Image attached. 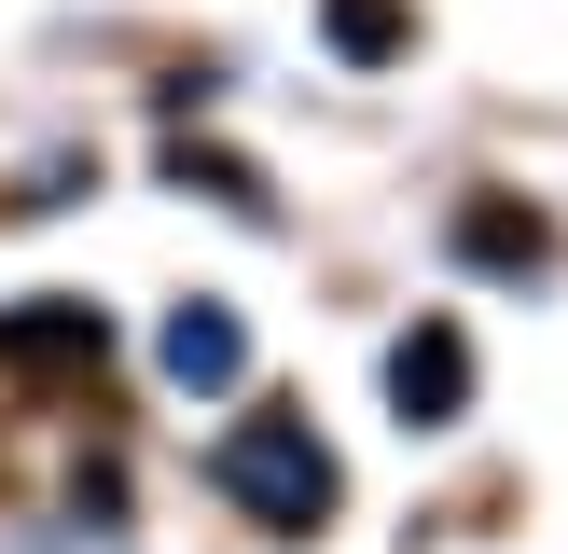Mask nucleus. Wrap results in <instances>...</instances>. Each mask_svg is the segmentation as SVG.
I'll use <instances>...</instances> for the list:
<instances>
[{
  "label": "nucleus",
  "mask_w": 568,
  "mask_h": 554,
  "mask_svg": "<svg viewBox=\"0 0 568 554\" xmlns=\"http://www.w3.org/2000/svg\"><path fill=\"white\" fill-rule=\"evenodd\" d=\"M209 485L236 499L250 526H292V541H305V526L347 499V471H333V443L305 430V416H236V430L209 443Z\"/></svg>",
  "instance_id": "1"
},
{
  "label": "nucleus",
  "mask_w": 568,
  "mask_h": 554,
  "mask_svg": "<svg viewBox=\"0 0 568 554\" xmlns=\"http://www.w3.org/2000/svg\"><path fill=\"white\" fill-rule=\"evenodd\" d=\"M98 360H111V319H98V305H70V291L0 305V375H98Z\"/></svg>",
  "instance_id": "2"
},
{
  "label": "nucleus",
  "mask_w": 568,
  "mask_h": 554,
  "mask_svg": "<svg viewBox=\"0 0 568 554\" xmlns=\"http://www.w3.org/2000/svg\"><path fill=\"white\" fill-rule=\"evenodd\" d=\"M388 402H403V430H458V416H471V332L458 319H416L403 347H388Z\"/></svg>",
  "instance_id": "3"
},
{
  "label": "nucleus",
  "mask_w": 568,
  "mask_h": 554,
  "mask_svg": "<svg viewBox=\"0 0 568 554\" xmlns=\"http://www.w3.org/2000/svg\"><path fill=\"white\" fill-rule=\"evenodd\" d=\"M153 360H166V388H236L250 375V332H236V305H166V332H153Z\"/></svg>",
  "instance_id": "4"
},
{
  "label": "nucleus",
  "mask_w": 568,
  "mask_h": 554,
  "mask_svg": "<svg viewBox=\"0 0 568 554\" xmlns=\"http://www.w3.org/2000/svg\"><path fill=\"white\" fill-rule=\"evenodd\" d=\"M458 249H471L486 277H541V264H555V222L514 208V194H471V208H458Z\"/></svg>",
  "instance_id": "5"
},
{
  "label": "nucleus",
  "mask_w": 568,
  "mask_h": 554,
  "mask_svg": "<svg viewBox=\"0 0 568 554\" xmlns=\"http://www.w3.org/2000/svg\"><path fill=\"white\" fill-rule=\"evenodd\" d=\"M320 42L347 55V70H388V55L416 42V14H403V0H320Z\"/></svg>",
  "instance_id": "6"
}]
</instances>
